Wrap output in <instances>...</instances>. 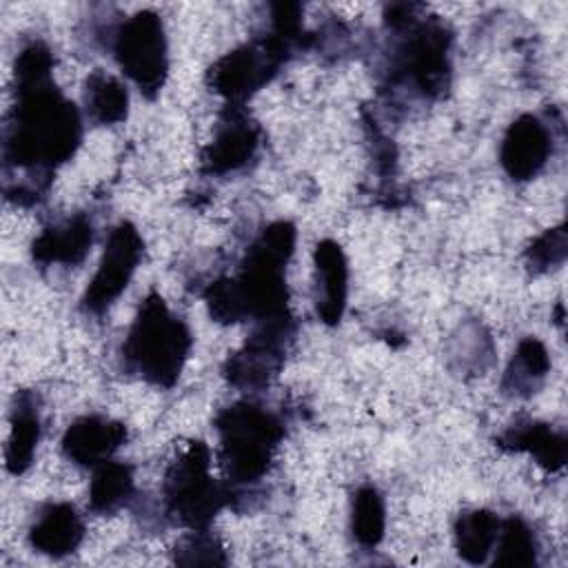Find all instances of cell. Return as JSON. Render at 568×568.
Returning a JSON list of instances; mask_svg holds the SVG:
<instances>
[{
    "label": "cell",
    "instance_id": "13",
    "mask_svg": "<svg viewBox=\"0 0 568 568\" xmlns=\"http://www.w3.org/2000/svg\"><path fill=\"white\" fill-rule=\"evenodd\" d=\"M126 442V426L100 415L75 419L62 435V453L78 466H100Z\"/></svg>",
    "mask_w": 568,
    "mask_h": 568
},
{
    "label": "cell",
    "instance_id": "15",
    "mask_svg": "<svg viewBox=\"0 0 568 568\" xmlns=\"http://www.w3.org/2000/svg\"><path fill=\"white\" fill-rule=\"evenodd\" d=\"M93 244V224L87 215H73L47 226L31 244V255L38 264L73 266L84 260Z\"/></svg>",
    "mask_w": 568,
    "mask_h": 568
},
{
    "label": "cell",
    "instance_id": "17",
    "mask_svg": "<svg viewBox=\"0 0 568 568\" xmlns=\"http://www.w3.org/2000/svg\"><path fill=\"white\" fill-rule=\"evenodd\" d=\"M497 444L508 450L528 453L535 462L548 470H561L568 457V442L561 433L552 430L548 424L541 422H526L510 426Z\"/></svg>",
    "mask_w": 568,
    "mask_h": 568
},
{
    "label": "cell",
    "instance_id": "11",
    "mask_svg": "<svg viewBox=\"0 0 568 568\" xmlns=\"http://www.w3.org/2000/svg\"><path fill=\"white\" fill-rule=\"evenodd\" d=\"M260 146V126L242 109V104H229L220 115L211 144L204 149V171L224 175L242 169Z\"/></svg>",
    "mask_w": 568,
    "mask_h": 568
},
{
    "label": "cell",
    "instance_id": "8",
    "mask_svg": "<svg viewBox=\"0 0 568 568\" xmlns=\"http://www.w3.org/2000/svg\"><path fill=\"white\" fill-rule=\"evenodd\" d=\"M291 337L293 328L288 315L260 322L246 344L224 362V377L229 384L244 390L266 386L280 371Z\"/></svg>",
    "mask_w": 568,
    "mask_h": 568
},
{
    "label": "cell",
    "instance_id": "9",
    "mask_svg": "<svg viewBox=\"0 0 568 568\" xmlns=\"http://www.w3.org/2000/svg\"><path fill=\"white\" fill-rule=\"evenodd\" d=\"M142 248V237L131 222H120L111 231L98 271L82 295L84 311L102 315L122 295L138 268Z\"/></svg>",
    "mask_w": 568,
    "mask_h": 568
},
{
    "label": "cell",
    "instance_id": "20",
    "mask_svg": "<svg viewBox=\"0 0 568 568\" xmlns=\"http://www.w3.org/2000/svg\"><path fill=\"white\" fill-rule=\"evenodd\" d=\"M499 517L490 510H466L455 521V548L457 555L479 566L488 559V555L495 550V541L499 535Z\"/></svg>",
    "mask_w": 568,
    "mask_h": 568
},
{
    "label": "cell",
    "instance_id": "26",
    "mask_svg": "<svg viewBox=\"0 0 568 568\" xmlns=\"http://www.w3.org/2000/svg\"><path fill=\"white\" fill-rule=\"evenodd\" d=\"M53 55L49 47L40 40L29 42L16 58V87L38 84L51 80Z\"/></svg>",
    "mask_w": 568,
    "mask_h": 568
},
{
    "label": "cell",
    "instance_id": "27",
    "mask_svg": "<svg viewBox=\"0 0 568 568\" xmlns=\"http://www.w3.org/2000/svg\"><path fill=\"white\" fill-rule=\"evenodd\" d=\"M175 561L182 566H195V564H226L224 548L220 541L206 530H193V535L184 537L175 546Z\"/></svg>",
    "mask_w": 568,
    "mask_h": 568
},
{
    "label": "cell",
    "instance_id": "22",
    "mask_svg": "<svg viewBox=\"0 0 568 568\" xmlns=\"http://www.w3.org/2000/svg\"><path fill=\"white\" fill-rule=\"evenodd\" d=\"M133 493V470L120 462H104L95 468L89 488V508L93 513H113Z\"/></svg>",
    "mask_w": 568,
    "mask_h": 568
},
{
    "label": "cell",
    "instance_id": "10",
    "mask_svg": "<svg viewBox=\"0 0 568 568\" xmlns=\"http://www.w3.org/2000/svg\"><path fill=\"white\" fill-rule=\"evenodd\" d=\"M408 29L410 31L399 49V71L424 95H437L448 84L450 75V33L435 20L413 22Z\"/></svg>",
    "mask_w": 568,
    "mask_h": 568
},
{
    "label": "cell",
    "instance_id": "12",
    "mask_svg": "<svg viewBox=\"0 0 568 568\" xmlns=\"http://www.w3.org/2000/svg\"><path fill=\"white\" fill-rule=\"evenodd\" d=\"M550 151V131L537 115L526 113L508 126L499 149V162L510 180L526 182L546 166Z\"/></svg>",
    "mask_w": 568,
    "mask_h": 568
},
{
    "label": "cell",
    "instance_id": "18",
    "mask_svg": "<svg viewBox=\"0 0 568 568\" xmlns=\"http://www.w3.org/2000/svg\"><path fill=\"white\" fill-rule=\"evenodd\" d=\"M548 371H550V357H548V351H546L544 342L532 337V335L524 337L517 344V348L513 353V359L506 368L504 390L508 395L528 397V395L537 393V388L546 379Z\"/></svg>",
    "mask_w": 568,
    "mask_h": 568
},
{
    "label": "cell",
    "instance_id": "2",
    "mask_svg": "<svg viewBox=\"0 0 568 568\" xmlns=\"http://www.w3.org/2000/svg\"><path fill=\"white\" fill-rule=\"evenodd\" d=\"M16 93L18 102L7 126L4 160L27 171L49 173L78 149L80 113L51 80L16 87Z\"/></svg>",
    "mask_w": 568,
    "mask_h": 568
},
{
    "label": "cell",
    "instance_id": "24",
    "mask_svg": "<svg viewBox=\"0 0 568 568\" xmlns=\"http://www.w3.org/2000/svg\"><path fill=\"white\" fill-rule=\"evenodd\" d=\"M386 526L384 499L375 486H362L353 497V537L357 544L373 548L382 541Z\"/></svg>",
    "mask_w": 568,
    "mask_h": 568
},
{
    "label": "cell",
    "instance_id": "16",
    "mask_svg": "<svg viewBox=\"0 0 568 568\" xmlns=\"http://www.w3.org/2000/svg\"><path fill=\"white\" fill-rule=\"evenodd\" d=\"M84 537L80 515L71 504H49L29 528L31 546L49 557L73 552Z\"/></svg>",
    "mask_w": 568,
    "mask_h": 568
},
{
    "label": "cell",
    "instance_id": "14",
    "mask_svg": "<svg viewBox=\"0 0 568 568\" xmlns=\"http://www.w3.org/2000/svg\"><path fill=\"white\" fill-rule=\"evenodd\" d=\"M315 262V311L317 317L335 326L346 308V293H348V264L342 246L333 240H322L313 253Z\"/></svg>",
    "mask_w": 568,
    "mask_h": 568
},
{
    "label": "cell",
    "instance_id": "19",
    "mask_svg": "<svg viewBox=\"0 0 568 568\" xmlns=\"http://www.w3.org/2000/svg\"><path fill=\"white\" fill-rule=\"evenodd\" d=\"M38 439H40L38 408L33 397L22 393L20 397H16V406L11 413V433H9V444L4 453L9 473L20 475L31 466Z\"/></svg>",
    "mask_w": 568,
    "mask_h": 568
},
{
    "label": "cell",
    "instance_id": "3",
    "mask_svg": "<svg viewBox=\"0 0 568 568\" xmlns=\"http://www.w3.org/2000/svg\"><path fill=\"white\" fill-rule=\"evenodd\" d=\"M191 344V331L184 320L175 317L158 293H151L126 333L122 357L142 379L169 388L178 382Z\"/></svg>",
    "mask_w": 568,
    "mask_h": 568
},
{
    "label": "cell",
    "instance_id": "4",
    "mask_svg": "<svg viewBox=\"0 0 568 568\" xmlns=\"http://www.w3.org/2000/svg\"><path fill=\"white\" fill-rule=\"evenodd\" d=\"M215 430L220 437V459L233 484L262 479L284 437L277 415L253 402H237L220 410Z\"/></svg>",
    "mask_w": 568,
    "mask_h": 568
},
{
    "label": "cell",
    "instance_id": "7",
    "mask_svg": "<svg viewBox=\"0 0 568 568\" xmlns=\"http://www.w3.org/2000/svg\"><path fill=\"white\" fill-rule=\"evenodd\" d=\"M288 49L291 44L275 33L242 44L213 62L206 73V84L211 91L226 98L229 104H242L277 73L288 55Z\"/></svg>",
    "mask_w": 568,
    "mask_h": 568
},
{
    "label": "cell",
    "instance_id": "25",
    "mask_svg": "<svg viewBox=\"0 0 568 568\" xmlns=\"http://www.w3.org/2000/svg\"><path fill=\"white\" fill-rule=\"evenodd\" d=\"M566 251H568V237H566V229L564 224L548 229L546 233H541L526 251V264L530 271L535 273H544L552 266H559L566 260Z\"/></svg>",
    "mask_w": 568,
    "mask_h": 568
},
{
    "label": "cell",
    "instance_id": "23",
    "mask_svg": "<svg viewBox=\"0 0 568 568\" xmlns=\"http://www.w3.org/2000/svg\"><path fill=\"white\" fill-rule=\"evenodd\" d=\"M495 559L493 566L524 568L537 564V539L528 524L519 517H508L499 526V535L495 541Z\"/></svg>",
    "mask_w": 568,
    "mask_h": 568
},
{
    "label": "cell",
    "instance_id": "6",
    "mask_svg": "<svg viewBox=\"0 0 568 568\" xmlns=\"http://www.w3.org/2000/svg\"><path fill=\"white\" fill-rule=\"evenodd\" d=\"M113 53L126 78L146 95L155 98L169 71L164 24L153 11H138L126 18L113 42Z\"/></svg>",
    "mask_w": 568,
    "mask_h": 568
},
{
    "label": "cell",
    "instance_id": "5",
    "mask_svg": "<svg viewBox=\"0 0 568 568\" xmlns=\"http://www.w3.org/2000/svg\"><path fill=\"white\" fill-rule=\"evenodd\" d=\"M209 466V446L204 442H191L164 475L166 508L191 530H206L226 499L224 488L213 481Z\"/></svg>",
    "mask_w": 568,
    "mask_h": 568
},
{
    "label": "cell",
    "instance_id": "1",
    "mask_svg": "<svg viewBox=\"0 0 568 568\" xmlns=\"http://www.w3.org/2000/svg\"><path fill=\"white\" fill-rule=\"evenodd\" d=\"M293 248L295 226L286 220L268 224L246 251L237 275L222 277L204 291L211 317L222 324H235L248 317L264 322L288 315L284 271Z\"/></svg>",
    "mask_w": 568,
    "mask_h": 568
},
{
    "label": "cell",
    "instance_id": "21",
    "mask_svg": "<svg viewBox=\"0 0 568 568\" xmlns=\"http://www.w3.org/2000/svg\"><path fill=\"white\" fill-rule=\"evenodd\" d=\"M84 104L98 124H118L126 118L129 93L118 78L93 71L84 84Z\"/></svg>",
    "mask_w": 568,
    "mask_h": 568
}]
</instances>
